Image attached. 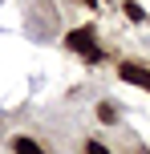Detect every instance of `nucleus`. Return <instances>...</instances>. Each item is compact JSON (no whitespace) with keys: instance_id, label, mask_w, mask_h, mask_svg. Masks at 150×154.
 I'll use <instances>...</instances> for the list:
<instances>
[{"instance_id":"f257e3e1","label":"nucleus","mask_w":150,"mask_h":154,"mask_svg":"<svg viewBox=\"0 0 150 154\" xmlns=\"http://www.w3.org/2000/svg\"><path fill=\"white\" fill-rule=\"evenodd\" d=\"M65 45H69L73 53H81V57H85L89 65H97V61H102V57H106L102 49H97V37H93V24H85V29H73L69 37H65Z\"/></svg>"},{"instance_id":"f03ea898","label":"nucleus","mask_w":150,"mask_h":154,"mask_svg":"<svg viewBox=\"0 0 150 154\" xmlns=\"http://www.w3.org/2000/svg\"><path fill=\"white\" fill-rule=\"evenodd\" d=\"M118 77L150 93V69H142V65H134V61H122V65H118Z\"/></svg>"},{"instance_id":"7ed1b4c3","label":"nucleus","mask_w":150,"mask_h":154,"mask_svg":"<svg viewBox=\"0 0 150 154\" xmlns=\"http://www.w3.org/2000/svg\"><path fill=\"white\" fill-rule=\"evenodd\" d=\"M12 154H45V150H41V142H32V138H12Z\"/></svg>"},{"instance_id":"20e7f679","label":"nucleus","mask_w":150,"mask_h":154,"mask_svg":"<svg viewBox=\"0 0 150 154\" xmlns=\"http://www.w3.org/2000/svg\"><path fill=\"white\" fill-rule=\"evenodd\" d=\"M97 118H102L106 126H118V106H114V101H102V106H97Z\"/></svg>"},{"instance_id":"39448f33","label":"nucleus","mask_w":150,"mask_h":154,"mask_svg":"<svg viewBox=\"0 0 150 154\" xmlns=\"http://www.w3.org/2000/svg\"><path fill=\"white\" fill-rule=\"evenodd\" d=\"M85 154H114L106 142H85Z\"/></svg>"},{"instance_id":"423d86ee","label":"nucleus","mask_w":150,"mask_h":154,"mask_svg":"<svg viewBox=\"0 0 150 154\" xmlns=\"http://www.w3.org/2000/svg\"><path fill=\"white\" fill-rule=\"evenodd\" d=\"M126 16H130V20H146V12H142L138 4H126Z\"/></svg>"},{"instance_id":"0eeeda50","label":"nucleus","mask_w":150,"mask_h":154,"mask_svg":"<svg viewBox=\"0 0 150 154\" xmlns=\"http://www.w3.org/2000/svg\"><path fill=\"white\" fill-rule=\"evenodd\" d=\"M85 4H97V0H85Z\"/></svg>"}]
</instances>
